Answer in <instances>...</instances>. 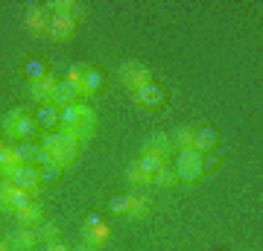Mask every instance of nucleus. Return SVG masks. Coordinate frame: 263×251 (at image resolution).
Segmentation results:
<instances>
[{
  "mask_svg": "<svg viewBox=\"0 0 263 251\" xmlns=\"http://www.w3.org/2000/svg\"><path fill=\"white\" fill-rule=\"evenodd\" d=\"M135 164H138V169H141L146 178H152L161 167H164V158H161V155H152V152H143V155L135 161Z\"/></svg>",
  "mask_w": 263,
  "mask_h": 251,
  "instance_id": "6ab92c4d",
  "label": "nucleus"
},
{
  "mask_svg": "<svg viewBox=\"0 0 263 251\" xmlns=\"http://www.w3.org/2000/svg\"><path fill=\"white\" fill-rule=\"evenodd\" d=\"M222 161H219V155H211V158H202V172H214L216 167H219Z\"/></svg>",
  "mask_w": 263,
  "mask_h": 251,
  "instance_id": "473e14b6",
  "label": "nucleus"
},
{
  "mask_svg": "<svg viewBox=\"0 0 263 251\" xmlns=\"http://www.w3.org/2000/svg\"><path fill=\"white\" fill-rule=\"evenodd\" d=\"M0 181H3V176H0Z\"/></svg>",
  "mask_w": 263,
  "mask_h": 251,
  "instance_id": "4c0bfd02",
  "label": "nucleus"
},
{
  "mask_svg": "<svg viewBox=\"0 0 263 251\" xmlns=\"http://www.w3.org/2000/svg\"><path fill=\"white\" fill-rule=\"evenodd\" d=\"M15 216H18L21 228H32V225L41 222V205H38V202H32V205H27L21 214H15Z\"/></svg>",
  "mask_w": 263,
  "mask_h": 251,
  "instance_id": "412c9836",
  "label": "nucleus"
},
{
  "mask_svg": "<svg viewBox=\"0 0 263 251\" xmlns=\"http://www.w3.org/2000/svg\"><path fill=\"white\" fill-rule=\"evenodd\" d=\"M126 176H129V181H132V184H149V178H146V176L141 172V169H138V164H132Z\"/></svg>",
  "mask_w": 263,
  "mask_h": 251,
  "instance_id": "7c9ffc66",
  "label": "nucleus"
},
{
  "mask_svg": "<svg viewBox=\"0 0 263 251\" xmlns=\"http://www.w3.org/2000/svg\"><path fill=\"white\" fill-rule=\"evenodd\" d=\"M202 152L196 149H179V158H176V178L179 181H196L202 176Z\"/></svg>",
  "mask_w": 263,
  "mask_h": 251,
  "instance_id": "20e7f679",
  "label": "nucleus"
},
{
  "mask_svg": "<svg viewBox=\"0 0 263 251\" xmlns=\"http://www.w3.org/2000/svg\"><path fill=\"white\" fill-rule=\"evenodd\" d=\"M59 123H62L65 131L73 134L76 140H88L94 134L97 117L85 103H73V105H67V108H59Z\"/></svg>",
  "mask_w": 263,
  "mask_h": 251,
  "instance_id": "f03ea898",
  "label": "nucleus"
},
{
  "mask_svg": "<svg viewBox=\"0 0 263 251\" xmlns=\"http://www.w3.org/2000/svg\"><path fill=\"white\" fill-rule=\"evenodd\" d=\"M9 184L15 187V190H29V193H35L38 187H41V181H38V169L32 167V164H21V167L12 172Z\"/></svg>",
  "mask_w": 263,
  "mask_h": 251,
  "instance_id": "423d86ee",
  "label": "nucleus"
},
{
  "mask_svg": "<svg viewBox=\"0 0 263 251\" xmlns=\"http://www.w3.org/2000/svg\"><path fill=\"white\" fill-rule=\"evenodd\" d=\"M41 149L50 155V164L56 167H70L79 158V140L67 131H47L41 138Z\"/></svg>",
  "mask_w": 263,
  "mask_h": 251,
  "instance_id": "f257e3e1",
  "label": "nucleus"
},
{
  "mask_svg": "<svg viewBox=\"0 0 263 251\" xmlns=\"http://www.w3.org/2000/svg\"><path fill=\"white\" fill-rule=\"evenodd\" d=\"M32 120H35V126L38 129H53V126H56L59 123V108L53 103H47V105H38V111L32 114Z\"/></svg>",
  "mask_w": 263,
  "mask_h": 251,
  "instance_id": "f3484780",
  "label": "nucleus"
},
{
  "mask_svg": "<svg viewBox=\"0 0 263 251\" xmlns=\"http://www.w3.org/2000/svg\"><path fill=\"white\" fill-rule=\"evenodd\" d=\"M12 190L15 187L9 181H0V210H9V199H12Z\"/></svg>",
  "mask_w": 263,
  "mask_h": 251,
  "instance_id": "c756f323",
  "label": "nucleus"
},
{
  "mask_svg": "<svg viewBox=\"0 0 263 251\" xmlns=\"http://www.w3.org/2000/svg\"><path fill=\"white\" fill-rule=\"evenodd\" d=\"M21 167L18 155H15V146H3L0 149V176L3 178H12V172Z\"/></svg>",
  "mask_w": 263,
  "mask_h": 251,
  "instance_id": "a211bd4d",
  "label": "nucleus"
},
{
  "mask_svg": "<svg viewBox=\"0 0 263 251\" xmlns=\"http://www.w3.org/2000/svg\"><path fill=\"white\" fill-rule=\"evenodd\" d=\"M44 251H70V248H65V245H62V242H50L47 248Z\"/></svg>",
  "mask_w": 263,
  "mask_h": 251,
  "instance_id": "72a5a7b5",
  "label": "nucleus"
},
{
  "mask_svg": "<svg viewBox=\"0 0 263 251\" xmlns=\"http://www.w3.org/2000/svg\"><path fill=\"white\" fill-rule=\"evenodd\" d=\"M132 93H135V103L143 105V108H161V105H164V100H167L164 88H161V85H155V82L141 85L138 91H132Z\"/></svg>",
  "mask_w": 263,
  "mask_h": 251,
  "instance_id": "39448f33",
  "label": "nucleus"
},
{
  "mask_svg": "<svg viewBox=\"0 0 263 251\" xmlns=\"http://www.w3.org/2000/svg\"><path fill=\"white\" fill-rule=\"evenodd\" d=\"M79 88H76L73 82H56V91H53V105L56 108H67V105H73V103H79Z\"/></svg>",
  "mask_w": 263,
  "mask_h": 251,
  "instance_id": "9b49d317",
  "label": "nucleus"
},
{
  "mask_svg": "<svg viewBox=\"0 0 263 251\" xmlns=\"http://www.w3.org/2000/svg\"><path fill=\"white\" fill-rule=\"evenodd\" d=\"M0 149H3V140H0Z\"/></svg>",
  "mask_w": 263,
  "mask_h": 251,
  "instance_id": "e433bc0d",
  "label": "nucleus"
},
{
  "mask_svg": "<svg viewBox=\"0 0 263 251\" xmlns=\"http://www.w3.org/2000/svg\"><path fill=\"white\" fill-rule=\"evenodd\" d=\"M146 210H149V199L146 196H129V214L132 219H138V216H146Z\"/></svg>",
  "mask_w": 263,
  "mask_h": 251,
  "instance_id": "393cba45",
  "label": "nucleus"
},
{
  "mask_svg": "<svg viewBox=\"0 0 263 251\" xmlns=\"http://www.w3.org/2000/svg\"><path fill=\"white\" fill-rule=\"evenodd\" d=\"M47 18H53V15H47V6H29V12H27V27H29V32H35V35H44L47 32V27H50V21Z\"/></svg>",
  "mask_w": 263,
  "mask_h": 251,
  "instance_id": "4468645a",
  "label": "nucleus"
},
{
  "mask_svg": "<svg viewBox=\"0 0 263 251\" xmlns=\"http://www.w3.org/2000/svg\"><path fill=\"white\" fill-rule=\"evenodd\" d=\"M108 207H111L114 214L126 216L129 214V196H111V199H108Z\"/></svg>",
  "mask_w": 263,
  "mask_h": 251,
  "instance_id": "cd10ccee",
  "label": "nucleus"
},
{
  "mask_svg": "<svg viewBox=\"0 0 263 251\" xmlns=\"http://www.w3.org/2000/svg\"><path fill=\"white\" fill-rule=\"evenodd\" d=\"M73 251H97V248H94V245H91V242H82V245H76Z\"/></svg>",
  "mask_w": 263,
  "mask_h": 251,
  "instance_id": "f704fd0d",
  "label": "nucleus"
},
{
  "mask_svg": "<svg viewBox=\"0 0 263 251\" xmlns=\"http://www.w3.org/2000/svg\"><path fill=\"white\" fill-rule=\"evenodd\" d=\"M47 32H50L53 41H67V38L76 32V18H73V15H53V18H50Z\"/></svg>",
  "mask_w": 263,
  "mask_h": 251,
  "instance_id": "9d476101",
  "label": "nucleus"
},
{
  "mask_svg": "<svg viewBox=\"0 0 263 251\" xmlns=\"http://www.w3.org/2000/svg\"><path fill=\"white\" fill-rule=\"evenodd\" d=\"M38 152H41V146H35L32 140H24V143H18V146H15V155H18L21 164H35Z\"/></svg>",
  "mask_w": 263,
  "mask_h": 251,
  "instance_id": "5701e85b",
  "label": "nucleus"
},
{
  "mask_svg": "<svg viewBox=\"0 0 263 251\" xmlns=\"http://www.w3.org/2000/svg\"><path fill=\"white\" fill-rule=\"evenodd\" d=\"M35 237H38V240H44V242H53L59 237V228L53 222H47V225H41V228L35 231Z\"/></svg>",
  "mask_w": 263,
  "mask_h": 251,
  "instance_id": "c85d7f7f",
  "label": "nucleus"
},
{
  "mask_svg": "<svg viewBox=\"0 0 263 251\" xmlns=\"http://www.w3.org/2000/svg\"><path fill=\"white\" fill-rule=\"evenodd\" d=\"M35 242H38L35 231H29V228H18L15 234H9V240H6V245H9L12 251H27V248H32Z\"/></svg>",
  "mask_w": 263,
  "mask_h": 251,
  "instance_id": "dca6fc26",
  "label": "nucleus"
},
{
  "mask_svg": "<svg viewBox=\"0 0 263 251\" xmlns=\"http://www.w3.org/2000/svg\"><path fill=\"white\" fill-rule=\"evenodd\" d=\"M6 248H9V245H6V242H3V240H0V251H6Z\"/></svg>",
  "mask_w": 263,
  "mask_h": 251,
  "instance_id": "c9c22d12",
  "label": "nucleus"
},
{
  "mask_svg": "<svg viewBox=\"0 0 263 251\" xmlns=\"http://www.w3.org/2000/svg\"><path fill=\"white\" fill-rule=\"evenodd\" d=\"M38 131L35 120L24 114V108H15L3 117V134H9V138H18V140H32V134Z\"/></svg>",
  "mask_w": 263,
  "mask_h": 251,
  "instance_id": "7ed1b4c3",
  "label": "nucleus"
},
{
  "mask_svg": "<svg viewBox=\"0 0 263 251\" xmlns=\"http://www.w3.org/2000/svg\"><path fill=\"white\" fill-rule=\"evenodd\" d=\"M149 184H164V187H170V184H176V169H170L167 164L155 172V176L149 178Z\"/></svg>",
  "mask_w": 263,
  "mask_h": 251,
  "instance_id": "a878e982",
  "label": "nucleus"
},
{
  "mask_svg": "<svg viewBox=\"0 0 263 251\" xmlns=\"http://www.w3.org/2000/svg\"><path fill=\"white\" fill-rule=\"evenodd\" d=\"M35 193H29V190H12V199H9V214H21L27 205H32Z\"/></svg>",
  "mask_w": 263,
  "mask_h": 251,
  "instance_id": "4be33fe9",
  "label": "nucleus"
},
{
  "mask_svg": "<svg viewBox=\"0 0 263 251\" xmlns=\"http://www.w3.org/2000/svg\"><path fill=\"white\" fill-rule=\"evenodd\" d=\"M105 85H108V79H105L103 70H100V67H88L76 88H79V93H85V96H97V93L105 91Z\"/></svg>",
  "mask_w": 263,
  "mask_h": 251,
  "instance_id": "0eeeda50",
  "label": "nucleus"
},
{
  "mask_svg": "<svg viewBox=\"0 0 263 251\" xmlns=\"http://www.w3.org/2000/svg\"><path fill=\"white\" fill-rule=\"evenodd\" d=\"M219 143V131L216 129H211V126H205V129H193V149L196 152H211V149Z\"/></svg>",
  "mask_w": 263,
  "mask_h": 251,
  "instance_id": "2eb2a0df",
  "label": "nucleus"
},
{
  "mask_svg": "<svg viewBox=\"0 0 263 251\" xmlns=\"http://www.w3.org/2000/svg\"><path fill=\"white\" fill-rule=\"evenodd\" d=\"M24 73L29 76V82H35V79H44V76H50V70H47V62L44 59H27L24 62Z\"/></svg>",
  "mask_w": 263,
  "mask_h": 251,
  "instance_id": "aec40b11",
  "label": "nucleus"
},
{
  "mask_svg": "<svg viewBox=\"0 0 263 251\" xmlns=\"http://www.w3.org/2000/svg\"><path fill=\"white\" fill-rule=\"evenodd\" d=\"M173 143H170V134L167 131H149L146 140H143V152H152V155H161V158H167Z\"/></svg>",
  "mask_w": 263,
  "mask_h": 251,
  "instance_id": "ddd939ff",
  "label": "nucleus"
},
{
  "mask_svg": "<svg viewBox=\"0 0 263 251\" xmlns=\"http://www.w3.org/2000/svg\"><path fill=\"white\" fill-rule=\"evenodd\" d=\"M59 169L62 167H56V164H44V167L38 169V181H41V184H56L59 181Z\"/></svg>",
  "mask_w": 263,
  "mask_h": 251,
  "instance_id": "bb28decb",
  "label": "nucleus"
},
{
  "mask_svg": "<svg viewBox=\"0 0 263 251\" xmlns=\"http://www.w3.org/2000/svg\"><path fill=\"white\" fill-rule=\"evenodd\" d=\"M120 79L126 88H132V91H138L141 85L149 82V70L143 65H138V62H126V65L120 67Z\"/></svg>",
  "mask_w": 263,
  "mask_h": 251,
  "instance_id": "1a4fd4ad",
  "label": "nucleus"
},
{
  "mask_svg": "<svg viewBox=\"0 0 263 251\" xmlns=\"http://www.w3.org/2000/svg\"><path fill=\"white\" fill-rule=\"evenodd\" d=\"M53 91H56V79H53V76H44V79L29 82V93H32V100H35L38 105L53 103Z\"/></svg>",
  "mask_w": 263,
  "mask_h": 251,
  "instance_id": "f8f14e48",
  "label": "nucleus"
},
{
  "mask_svg": "<svg viewBox=\"0 0 263 251\" xmlns=\"http://www.w3.org/2000/svg\"><path fill=\"white\" fill-rule=\"evenodd\" d=\"M82 234H85V242H91L97 248V245H103V242L108 240V225H105L97 214H91V216H85Z\"/></svg>",
  "mask_w": 263,
  "mask_h": 251,
  "instance_id": "6e6552de",
  "label": "nucleus"
},
{
  "mask_svg": "<svg viewBox=\"0 0 263 251\" xmlns=\"http://www.w3.org/2000/svg\"><path fill=\"white\" fill-rule=\"evenodd\" d=\"M85 70H88V65H70V70H67V82L79 85V79L85 76Z\"/></svg>",
  "mask_w": 263,
  "mask_h": 251,
  "instance_id": "2f4dec72",
  "label": "nucleus"
},
{
  "mask_svg": "<svg viewBox=\"0 0 263 251\" xmlns=\"http://www.w3.org/2000/svg\"><path fill=\"white\" fill-rule=\"evenodd\" d=\"M170 143H173L176 149H193V129H187V126H179V129L173 131Z\"/></svg>",
  "mask_w": 263,
  "mask_h": 251,
  "instance_id": "b1692460",
  "label": "nucleus"
}]
</instances>
